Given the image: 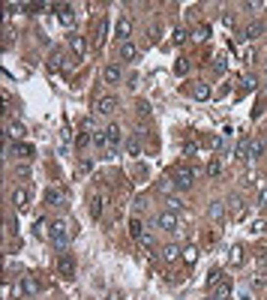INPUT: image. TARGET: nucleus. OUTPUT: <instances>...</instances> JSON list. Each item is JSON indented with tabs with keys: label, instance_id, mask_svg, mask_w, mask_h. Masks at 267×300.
Wrapping results in <instances>:
<instances>
[{
	"label": "nucleus",
	"instance_id": "3c124183",
	"mask_svg": "<svg viewBox=\"0 0 267 300\" xmlns=\"http://www.w3.org/2000/svg\"><path fill=\"white\" fill-rule=\"evenodd\" d=\"M207 300H216V297H213V294H210V297H207Z\"/></svg>",
	"mask_w": 267,
	"mask_h": 300
},
{
	"label": "nucleus",
	"instance_id": "e433bc0d",
	"mask_svg": "<svg viewBox=\"0 0 267 300\" xmlns=\"http://www.w3.org/2000/svg\"><path fill=\"white\" fill-rule=\"evenodd\" d=\"M249 90H255V78L252 75H243V78H240V93H249Z\"/></svg>",
	"mask_w": 267,
	"mask_h": 300
},
{
	"label": "nucleus",
	"instance_id": "20e7f679",
	"mask_svg": "<svg viewBox=\"0 0 267 300\" xmlns=\"http://www.w3.org/2000/svg\"><path fill=\"white\" fill-rule=\"evenodd\" d=\"M156 228H159V231H168V234L180 231V219H177V213H171V210L159 213V216H156Z\"/></svg>",
	"mask_w": 267,
	"mask_h": 300
},
{
	"label": "nucleus",
	"instance_id": "b1692460",
	"mask_svg": "<svg viewBox=\"0 0 267 300\" xmlns=\"http://www.w3.org/2000/svg\"><path fill=\"white\" fill-rule=\"evenodd\" d=\"M102 204H105V192H96L93 201H90V216H93V219L102 216Z\"/></svg>",
	"mask_w": 267,
	"mask_h": 300
},
{
	"label": "nucleus",
	"instance_id": "f8f14e48",
	"mask_svg": "<svg viewBox=\"0 0 267 300\" xmlns=\"http://www.w3.org/2000/svg\"><path fill=\"white\" fill-rule=\"evenodd\" d=\"M12 204H15L18 210H27V207H30V192L24 189V186H15V189H12Z\"/></svg>",
	"mask_w": 267,
	"mask_h": 300
},
{
	"label": "nucleus",
	"instance_id": "423d86ee",
	"mask_svg": "<svg viewBox=\"0 0 267 300\" xmlns=\"http://www.w3.org/2000/svg\"><path fill=\"white\" fill-rule=\"evenodd\" d=\"M114 36H117L120 42H129V36H132V18H129V15H120V18H117Z\"/></svg>",
	"mask_w": 267,
	"mask_h": 300
},
{
	"label": "nucleus",
	"instance_id": "7ed1b4c3",
	"mask_svg": "<svg viewBox=\"0 0 267 300\" xmlns=\"http://www.w3.org/2000/svg\"><path fill=\"white\" fill-rule=\"evenodd\" d=\"M54 12H57L60 27H66L69 33H75V6H72V3H57Z\"/></svg>",
	"mask_w": 267,
	"mask_h": 300
},
{
	"label": "nucleus",
	"instance_id": "cd10ccee",
	"mask_svg": "<svg viewBox=\"0 0 267 300\" xmlns=\"http://www.w3.org/2000/svg\"><path fill=\"white\" fill-rule=\"evenodd\" d=\"M105 135H108V147H111V153H114V147L120 144V126H105Z\"/></svg>",
	"mask_w": 267,
	"mask_h": 300
},
{
	"label": "nucleus",
	"instance_id": "ddd939ff",
	"mask_svg": "<svg viewBox=\"0 0 267 300\" xmlns=\"http://www.w3.org/2000/svg\"><path fill=\"white\" fill-rule=\"evenodd\" d=\"M264 30H267V21H252V24H246V27H243V39L246 42H255Z\"/></svg>",
	"mask_w": 267,
	"mask_h": 300
},
{
	"label": "nucleus",
	"instance_id": "37998d69",
	"mask_svg": "<svg viewBox=\"0 0 267 300\" xmlns=\"http://www.w3.org/2000/svg\"><path fill=\"white\" fill-rule=\"evenodd\" d=\"M90 168H93V159H90V156H87V159L81 156V159H78V171H90Z\"/></svg>",
	"mask_w": 267,
	"mask_h": 300
},
{
	"label": "nucleus",
	"instance_id": "f257e3e1",
	"mask_svg": "<svg viewBox=\"0 0 267 300\" xmlns=\"http://www.w3.org/2000/svg\"><path fill=\"white\" fill-rule=\"evenodd\" d=\"M195 177H198V168H192V165H177L171 171V183L177 189H189L192 183H195Z\"/></svg>",
	"mask_w": 267,
	"mask_h": 300
},
{
	"label": "nucleus",
	"instance_id": "603ef678",
	"mask_svg": "<svg viewBox=\"0 0 267 300\" xmlns=\"http://www.w3.org/2000/svg\"><path fill=\"white\" fill-rule=\"evenodd\" d=\"M264 150H267V138H264Z\"/></svg>",
	"mask_w": 267,
	"mask_h": 300
},
{
	"label": "nucleus",
	"instance_id": "f704fd0d",
	"mask_svg": "<svg viewBox=\"0 0 267 300\" xmlns=\"http://www.w3.org/2000/svg\"><path fill=\"white\" fill-rule=\"evenodd\" d=\"M204 147L207 150H219L222 147V138L219 135H204Z\"/></svg>",
	"mask_w": 267,
	"mask_h": 300
},
{
	"label": "nucleus",
	"instance_id": "412c9836",
	"mask_svg": "<svg viewBox=\"0 0 267 300\" xmlns=\"http://www.w3.org/2000/svg\"><path fill=\"white\" fill-rule=\"evenodd\" d=\"M210 294H213L216 300H228V297H231V282L222 279L219 285H213V288H210Z\"/></svg>",
	"mask_w": 267,
	"mask_h": 300
},
{
	"label": "nucleus",
	"instance_id": "0eeeda50",
	"mask_svg": "<svg viewBox=\"0 0 267 300\" xmlns=\"http://www.w3.org/2000/svg\"><path fill=\"white\" fill-rule=\"evenodd\" d=\"M69 48H72V54H75L78 60L87 57V39L78 36V33H69Z\"/></svg>",
	"mask_w": 267,
	"mask_h": 300
},
{
	"label": "nucleus",
	"instance_id": "8fccbe9b",
	"mask_svg": "<svg viewBox=\"0 0 267 300\" xmlns=\"http://www.w3.org/2000/svg\"><path fill=\"white\" fill-rule=\"evenodd\" d=\"M237 300H252V297H249V291H240V297H237Z\"/></svg>",
	"mask_w": 267,
	"mask_h": 300
},
{
	"label": "nucleus",
	"instance_id": "de8ad7c7",
	"mask_svg": "<svg viewBox=\"0 0 267 300\" xmlns=\"http://www.w3.org/2000/svg\"><path fill=\"white\" fill-rule=\"evenodd\" d=\"M222 21L228 24V27H234V12H222Z\"/></svg>",
	"mask_w": 267,
	"mask_h": 300
},
{
	"label": "nucleus",
	"instance_id": "f3484780",
	"mask_svg": "<svg viewBox=\"0 0 267 300\" xmlns=\"http://www.w3.org/2000/svg\"><path fill=\"white\" fill-rule=\"evenodd\" d=\"M183 255V246L180 243H165L162 246V261H177Z\"/></svg>",
	"mask_w": 267,
	"mask_h": 300
},
{
	"label": "nucleus",
	"instance_id": "aec40b11",
	"mask_svg": "<svg viewBox=\"0 0 267 300\" xmlns=\"http://www.w3.org/2000/svg\"><path fill=\"white\" fill-rule=\"evenodd\" d=\"M66 201V195L60 189H45V204H51V207H63Z\"/></svg>",
	"mask_w": 267,
	"mask_h": 300
},
{
	"label": "nucleus",
	"instance_id": "a211bd4d",
	"mask_svg": "<svg viewBox=\"0 0 267 300\" xmlns=\"http://www.w3.org/2000/svg\"><path fill=\"white\" fill-rule=\"evenodd\" d=\"M225 213H228L225 201H210V207H207V216H210L213 222H222V219H225Z\"/></svg>",
	"mask_w": 267,
	"mask_h": 300
},
{
	"label": "nucleus",
	"instance_id": "6ab92c4d",
	"mask_svg": "<svg viewBox=\"0 0 267 300\" xmlns=\"http://www.w3.org/2000/svg\"><path fill=\"white\" fill-rule=\"evenodd\" d=\"M63 60H66L63 48H54L51 57H48V69H51V72H60V69H63Z\"/></svg>",
	"mask_w": 267,
	"mask_h": 300
},
{
	"label": "nucleus",
	"instance_id": "7c9ffc66",
	"mask_svg": "<svg viewBox=\"0 0 267 300\" xmlns=\"http://www.w3.org/2000/svg\"><path fill=\"white\" fill-rule=\"evenodd\" d=\"M264 153V141H258V138H249V162L252 159H258Z\"/></svg>",
	"mask_w": 267,
	"mask_h": 300
},
{
	"label": "nucleus",
	"instance_id": "39448f33",
	"mask_svg": "<svg viewBox=\"0 0 267 300\" xmlns=\"http://www.w3.org/2000/svg\"><path fill=\"white\" fill-rule=\"evenodd\" d=\"M57 273H60L63 279H75V258H72L69 252H63L57 258Z\"/></svg>",
	"mask_w": 267,
	"mask_h": 300
},
{
	"label": "nucleus",
	"instance_id": "c9c22d12",
	"mask_svg": "<svg viewBox=\"0 0 267 300\" xmlns=\"http://www.w3.org/2000/svg\"><path fill=\"white\" fill-rule=\"evenodd\" d=\"M225 279V273L222 270H210V276H207V288H213V285H219Z\"/></svg>",
	"mask_w": 267,
	"mask_h": 300
},
{
	"label": "nucleus",
	"instance_id": "473e14b6",
	"mask_svg": "<svg viewBox=\"0 0 267 300\" xmlns=\"http://www.w3.org/2000/svg\"><path fill=\"white\" fill-rule=\"evenodd\" d=\"M264 231H267V219H255V222L249 225V234H252V237H261Z\"/></svg>",
	"mask_w": 267,
	"mask_h": 300
},
{
	"label": "nucleus",
	"instance_id": "5701e85b",
	"mask_svg": "<svg viewBox=\"0 0 267 300\" xmlns=\"http://www.w3.org/2000/svg\"><path fill=\"white\" fill-rule=\"evenodd\" d=\"M33 144H27V141H15V156L18 159H33Z\"/></svg>",
	"mask_w": 267,
	"mask_h": 300
},
{
	"label": "nucleus",
	"instance_id": "58836bf2",
	"mask_svg": "<svg viewBox=\"0 0 267 300\" xmlns=\"http://www.w3.org/2000/svg\"><path fill=\"white\" fill-rule=\"evenodd\" d=\"M165 204H168V210H171V213H177V210L183 207V201H180L177 195H168V198H165Z\"/></svg>",
	"mask_w": 267,
	"mask_h": 300
},
{
	"label": "nucleus",
	"instance_id": "bb28decb",
	"mask_svg": "<svg viewBox=\"0 0 267 300\" xmlns=\"http://www.w3.org/2000/svg\"><path fill=\"white\" fill-rule=\"evenodd\" d=\"M6 138L12 141H18V138H24V126H21V123H15V120H6Z\"/></svg>",
	"mask_w": 267,
	"mask_h": 300
},
{
	"label": "nucleus",
	"instance_id": "4be33fe9",
	"mask_svg": "<svg viewBox=\"0 0 267 300\" xmlns=\"http://www.w3.org/2000/svg\"><path fill=\"white\" fill-rule=\"evenodd\" d=\"M33 234L42 240V237H51V225H48V219L45 216H39L36 222H33Z\"/></svg>",
	"mask_w": 267,
	"mask_h": 300
},
{
	"label": "nucleus",
	"instance_id": "a19ab883",
	"mask_svg": "<svg viewBox=\"0 0 267 300\" xmlns=\"http://www.w3.org/2000/svg\"><path fill=\"white\" fill-rule=\"evenodd\" d=\"M93 144H96V147H108V135H105V129H99V132L93 135Z\"/></svg>",
	"mask_w": 267,
	"mask_h": 300
},
{
	"label": "nucleus",
	"instance_id": "c85d7f7f",
	"mask_svg": "<svg viewBox=\"0 0 267 300\" xmlns=\"http://www.w3.org/2000/svg\"><path fill=\"white\" fill-rule=\"evenodd\" d=\"M192 39H195V42H207L210 39V24H198V27L192 30Z\"/></svg>",
	"mask_w": 267,
	"mask_h": 300
},
{
	"label": "nucleus",
	"instance_id": "ea45409f",
	"mask_svg": "<svg viewBox=\"0 0 267 300\" xmlns=\"http://www.w3.org/2000/svg\"><path fill=\"white\" fill-rule=\"evenodd\" d=\"M207 174H210V177H219V174H222L219 159H210V162H207Z\"/></svg>",
	"mask_w": 267,
	"mask_h": 300
},
{
	"label": "nucleus",
	"instance_id": "9b49d317",
	"mask_svg": "<svg viewBox=\"0 0 267 300\" xmlns=\"http://www.w3.org/2000/svg\"><path fill=\"white\" fill-rule=\"evenodd\" d=\"M105 39H108V15H102L99 21H96V36H93V45H96V48H102V45H105Z\"/></svg>",
	"mask_w": 267,
	"mask_h": 300
},
{
	"label": "nucleus",
	"instance_id": "2eb2a0df",
	"mask_svg": "<svg viewBox=\"0 0 267 300\" xmlns=\"http://www.w3.org/2000/svg\"><path fill=\"white\" fill-rule=\"evenodd\" d=\"M117 96H99V99H96V111H99V114H114L117 111Z\"/></svg>",
	"mask_w": 267,
	"mask_h": 300
},
{
	"label": "nucleus",
	"instance_id": "a878e982",
	"mask_svg": "<svg viewBox=\"0 0 267 300\" xmlns=\"http://www.w3.org/2000/svg\"><path fill=\"white\" fill-rule=\"evenodd\" d=\"M210 66H213V72H216V75H225V72H228V54H222V51H219V54L213 57V63H210Z\"/></svg>",
	"mask_w": 267,
	"mask_h": 300
},
{
	"label": "nucleus",
	"instance_id": "c756f323",
	"mask_svg": "<svg viewBox=\"0 0 267 300\" xmlns=\"http://www.w3.org/2000/svg\"><path fill=\"white\" fill-rule=\"evenodd\" d=\"M126 153H129V156H141V138H138V135L126 138Z\"/></svg>",
	"mask_w": 267,
	"mask_h": 300
},
{
	"label": "nucleus",
	"instance_id": "a18cd8bd",
	"mask_svg": "<svg viewBox=\"0 0 267 300\" xmlns=\"http://www.w3.org/2000/svg\"><path fill=\"white\" fill-rule=\"evenodd\" d=\"M174 72H177V75H186V72H189V63H186V60H180V63L174 66Z\"/></svg>",
	"mask_w": 267,
	"mask_h": 300
},
{
	"label": "nucleus",
	"instance_id": "4c0bfd02",
	"mask_svg": "<svg viewBox=\"0 0 267 300\" xmlns=\"http://www.w3.org/2000/svg\"><path fill=\"white\" fill-rule=\"evenodd\" d=\"M129 234H132L135 240H141V234H144V225H141L138 219H132V222H129Z\"/></svg>",
	"mask_w": 267,
	"mask_h": 300
},
{
	"label": "nucleus",
	"instance_id": "f03ea898",
	"mask_svg": "<svg viewBox=\"0 0 267 300\" xmlns=\"http://www.w3.org/2000/svg\"><path fill=\"white\" fill-rule=\"evenodd\" d=\"M54 243V249L63 255L66 249H69V228H66V222H51V237H48Z\"/></svg>",
	"mask_w": 267,
	"mask_h": 300
},
{
	"label": "nucleus",
	"instance_id": "72a5a7b5",
	"mask_svg": "<svg viewBox=\"0 0 267 300\" xmlns=\"http://www.w3.org/2000/svg\"><path fill=\"white\" fill-rule=\"evenodd\" d=\"M183 261L192 267V264L198 261V249H195V246H186V249H183Z\"/></svg>",
	"mask_w": 267,
	"mask_h": 300
},
{
	"label": "nucleus",
	"instance_id": "9d476101",
	"mask_svg": "<svg viewBox=\"0 0 267 300\" xmlns=\"http://www.w3.org/2000/svg\"><path fill=\"white\" fill-rule=\"evenodd\" d=\"M189 96H192V99H198V102H207V99H210V84H204V81H192V84H189Z\"/></svg>",
	"mask_w": 267,
	"mask_h": 300
},
{
	"label": "nucleus",
	"instance_id": "1a4fd4ad",
	"mask_svg": "<svg viewBox=\"0 0 267 300\" xmlns=\"http://www.w3.org/2000/svg\"><path fill=\"white\" fill-rule=\"evenodd\" d=\"M102 81H105V84H120V81H123V69H120L117 63H108V66L102 69Z\"/></svg>",
	"mask_w": 267,
	"mask_h": 300
},
{
	"label": "nucleus",
	"instance_id": "79ce46f5",
	"mask_svg": "<svg viewBox=\"0 0 267 300\" xmlns=\"http://www.w3.org/2000/svg\"><path fill=\"white\" fill-rule=\"evenodd\" d=\"M138 243H141V246H144V249H153V234H147V231H144V234H141V240H138Z\"/></svg>",
	"mask_w": 267,
	"mask_h": 300
},
{
	"label": "nucleus",
	"instance_id": "c03bdc74",
	"mask_svg": "<svg viewBox=\"0 0 267 300\" xmlns=\"http://www.w3.org/2000/svg\"><path fill=\"white\" fill-rule=\"evenodd\" d=\"M195 150H198V144H195V141H186V147H183V153H186V156H192Z\"/></svg>",
	"mask_w": 267,
	"mask_h": 300
},
{
	"label": "nucleus",
	"instance_id": "4468645a",
	"mask_svg": "<svg viewBox=\"0 0 267 300\" xmlns=\"http://www.w3.org/2000/svg\"><path fill=\"white\" fill-rule=\"evenodd\" d=\"M138 57H141V51H138V45H135V42H120V60L135 63Z\"/></svg>",
	"mask_w": 267,
	"mask_h": 300
},
{
	"label": "nucleus",
	"instance_id": "49530a36",
	"mask_svg": "<svg viewBox=\"0 0 267 300\" xmlns=\"http://www.w3.org/2000/svg\"><path fill=\"white\" fill-rule=\"evenodd\" d=\"M255 204H258V207H267V186L261 189V195H258V201H255Z\"/></svg>",
	"mask_w": 267,
	"mask_h": 300
},
{
	"label": "nucleus",
	"instance_id": "2f4dec72",
	"mask_svg": "<svg viewBox=\"0 0 267 300\" xmlns=\"http://www.w3.org/2000/svg\"><path fill=\"white\" fill-rule=\"evenodd\" d=\"M237 159H243V162H249V138H240V144H237Z\"/></svg>",
	"mask_w": 267,
	"mask_h": 300
},
{
	"label": "nucleus",
	"instance_id": "6e6552de",
	"mask_svg": "<svg viewBox=\"0 0 267 300\" xmlns=\"http://www.w3.org/2000/svg\"><path fill=\"white\" fill-rule=\"evenodd\" d=\"M225 207H228L231 219H243V213H246V204H243V198H240V195H231L225 201Z\"/></svg>",
	"mask_w": 267,
	"mask_h": 300
},
{
	"label": "nucleus",
	"instance_id": "09e8293b",
	"mask_svg": "<svg viewBox=\"0 0 267 300\" xmlns=\"http://www.w3.org/2000/svg\"><path fill=\"white\" fill-rule=\"evenodd\" d=\"M183 39H186V30H174V42H177V45H180V42H183Z\"/></svg>",
	"mask_w": 267,
	"mask_h": 300
},
{
	"label": "nucleus",
	"instance_id": "393cba45",
	"mask_svg": "<svg viewBox=\"0 0 267 300\" xmlns=\"http://www.w3.org/2000/svg\"><path fill=\"white\" fill-rule=\"evenodd\" d=\"M21 288H24V297H36L39 294V282L33 276H21Z\"/></svg>",
	"mask_w": 267,
	"mask_h": 300
},
{
	"label": "nucleus",
	"instance_id": "dca6fc26",
	"mask_svg": "<svg viewBox=\"0 0 267 300\" xmlns=\"http://www.w3.org/2000/svg\"><path fill=\"white\" fill-rule=\"evenodd\" d=\"M243 261H246V249L240 246V243H234V246L228 249V264H231V267H240Z\"/></svg>",
	"mask_w": 267,
	"mask_h": 300
}]
</instances>
